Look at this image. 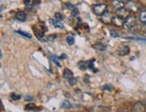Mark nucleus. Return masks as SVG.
<instances>
[{
    "instance_id": "nucleus-8",
    "label": "nucleus",
    "mask_w": 146,
    "mask_h": 112,
    "mask_svg": "<svg viewBox=\"0 0 146 112\" xmlns=\"http://www.w3.org/2000/svg\"><path fill=\"white\" fill-rule=\"evenodd\" d=\"M130 53V48L128 46H123L119 50V55L121 56H126Z\"/></svg>"
},
{
    "instance_id": "nucleus-21",
    "label": "nucleus",
    "mask_w": 146,
    "mask_h": 112,
    "mask_svg": "<svg viewBox=\"0 0 146 112\" xmlns=\"http://www.w3.org/2000/svg\"><path fill=\"white\" fill-rule=\"evenodd\" d=\"M11 99L14 100H18L21 99V95L13 92V93H11Z\"/></svg>"
},
{
    "instance_id": "nucleus-27",
    "label": "nucleus",
    "mask_w": 146,
    "mask_h": 112,
    "mask_svg": "<svg viewBox=\"0 0 146 112\" xmlns=\"http://www.w3.org/2000/svg\"><path fill=\"white\" fill-rule=\"evenodd\" d=\"M56 39V35H54V34H52V35H50V36H48V38H47V41H53L54 40Z\"/></svg>"
},
{
    "instance_id": "nucleus-25",
    "label": "nucleus",
    "mask_w": 146,
    "mask_h": 112,
    "mask_svg": "<svg viewBox=\"0 0 146 112\" xmlns=\"http://www.w3.org/2000/svg\"><path fill=\"white\" fill-rule=\"evenodd\" d=\"M66 7H67V8L70 9L71 11H73V10L75 9V7L72 4H70V3H66Z\"/></svg>"
},
{
    "instance_id": "nucleus-18",
    "label": "nucleus",
    "mask_w": 146,
    "mask_h": 112,
    "mask_svg": "<svg viewBox=\"0 0 146 112\" xmlns=\"http://www.w3.org/2000/svg\"><path fill=\"white\" fill-rule=\"evenodd\" d=\"M16 33H18V34H20V35H22V36H24V37H25V38H27V39H31V38H32V35L30 34V33L25 32V31H16Z\"/></svg>"
},
{
    "instance_id": "nucleus-7",
    "label": "nucleus",
    "mask_w": 146,
    "mask_h": 112,
    "mask_svg": "<svg viewBox=\"0 0 146 112\" xmlns=\"http://www.w3.org/2000/svg\"><path fill=\"white\" fill-rule=\"evenodd\" d=\"M15 17H16V19H17L18 21L24 22L26 19V14H25V13L24 12V11H20V12H18L17 14H16Z\"/></svg>"
},
{
    "instance_id": "nucleus-29",
    "label": "nucleus",
    "mask_w": 146,
    "mask_h": 112,
    "mask_svg": "<svg viewBox=\"0 0 146 112\" xmlns=\"http://www.w3.org/2000/svg\"><path fill=\"white\" fill-rule=\"evenodd\" d=\"M71 14H72V16H77L78 14V10L77 9V8H75L74 10L72 11V13H71Z\"/></svg>"
},
{
    "instance_id": "nucleus-1",
    "label": "nucleus",
    "mask_w": 146,
    "mask_h": 112,
    "mask_svg": "<svg viewBox=\"0 0 146 112\" xmlns=\"http://www.w3.org/2000/svg\"><path fill=\"white\" fill-rule=\"evenodd\" d=\"M106 5L105 4H98V5H95L93 7V12L96 15H100L102 16L106 11Z\"/></svg>"
},
{
    "instance_id": "nucleus-6",
    "label": "nucleus",
    "mask_w": 146,
    "mask_h": 112,
    "mask_svg": "<svg viewBox=\"0 0 146 112\" xmlns=\"http://www.w3.org/2000/svg\"><path fill=\"white\" fill-rule=\"evenodd\" d=\"M63 77L67 81H70V79H72V78H74V76H73V73L70 69H65L63 71Z\"/></svg>"
},
{
    "instance_id": "nucleus-24",
    "label": "nucleus",
    "mask_w": 146,
    "mask_h": 112,
    "mask_svg": "<svg viewBox=\"0 0 146 112\" xmlns=\"http://www.w3.org/2000/svg\"><path fill=\"white\" fill-rule=\"evenodd\" d=\"M77 79L74 77V78H72V79H70V81H68V83H70V85H71V86H74L75 84H77Z\"/></svg>"
},
{
    "instance_id": "nucleus-2",
    "label": "nucleus",
    "mask_w": 146,
    "mask_h": 112,
    "mask_svg": "<svg viewBox=\"0 0 146 112\" xmlns=\"http://www.w3.org/2000/svg\"><path fill=\"white\" fill-rule=\"evenodd\" d=\"M136 24V19L134 16H129L125 20V24H123V27L126 29H132Z\"/></svg>"
},
{
    "instance_id": "nucleus-19",
    "label": "nucleus",
    "mask_w": 146,
    "mask_h": 112,
    "mask_svg": "<svg viewBox=\"0 0 146 112\" xmlns=\"http://www.w3.org/2000/svg\"><path fill=\"white\" fill-rule=\"evenodd\" d=\"M94 64H95V59H91L88 63V67H89V69L92 70L93 72H97V69H95Z\"/></svg>"
},
{
    "instance_id": "nucleus-13",
    "label": "nucleus",
    "mask_w": 146,
    "mask_h": 112,
    "mask_svg": "<svg viewBox=\"0 0 146 112\" xmlns=\"http://www.w3.org/2000/svg\"><path fill=\"white\" fill-rule=\"evenodd\" d=\"M139 18H140V21H141L143 24H146V11H143V12H141Z\"/></svg>"
},
{
    "instance_id": "nucleus-20",
    "label": "nucleus",
    "mask_w": 146,
    "mask_h": 112,
    "mask_svg": "<svg viewBox=\"0 0 146 112\" xmlns=\"http://www.w3.org/2000/svg\"><path fill=\"white\" fill-rule=\"evenodd\" d=\"M50 58H52V60L53 61V62H54L56 65H57L59 67H60V64L58 62V59H59V58H57V57H56V56H54V55H52V54L50 55Z\"/></svg>"
},
{
    "instance_id": "nucleus-15",
    "label": "nucleus",
    "mask_w": 146,
    "mask_h": 112,
    "mask_svg": "<svg viewBox=\"0 0 146 112\" xmlns=\"http://www.w3.org/2000/svg\"><path fill=\"white\" fill-rule=\"evenodd\" d=\"M95 48H97L98 50H99V51H104V50L106 49V46H105V45L101 44V43H98L97 45H95Z\"/></svg>"
},
{
    "instance_id": "nucleus-16",
    "label": "nucleus",
    "mask_w": 146,
    "mask_h": 112,
    "mask_svg": "<svg viewBox=\"0 0 146 112\" xmlns=\"http://www.w3.org/2000/svg\"><path fill=\"white\" fill-rule=\"evenodd\" d=\"M35 1L33 0H27V1H25V5H26V7H27V9H32L33 8V7L35 5Z\"/></svg>"
},
{
    "instance_id": "nucleus-5",
    "label": "nucleus",
    "mask_w": 146,
    "mask_h": 112,
    "mask_svg": "<svg viewBox=\"0 0 146 112\" xmlns=\"http://www.w3.org/2000/svg\"><path fill=\"white\" fill-rule=\"evenodd\" d=\"M112 24L117 27H122L125 24V19L119 17V16H115L113 18V21H112Z\"/></svg>"
},
{
    "instance_id": "nucleus-31",
    "label": "nucleus",
    "mask_w": 146,
    "mask_h": 112,
    "mask_svg": "<svg viewBox=\"0 0 146 112\" xmlns=\"http://www.w3.org/2000/svg\"><path fill=\"white\" fill-rule=\"evenodd\" d=\"M67 58V56L66 55H62V56H60V57L59 58L60 59H63V58Z\"/></svg>"
},
{
    "instance_id": "nucleus-10",
    "label": "nucleus",
    "mask_w": 146,
    "mask_h": 112,
    "mask_svg": "<svg viewBox=\"0 0 146 112\" xmlns=\"http://www.w3.org/2000/svg\"><path fill=\"white\" fill-rule=\"evenodd\" d=\"M78 65V67H80V69L82 71H85L87 69V67H88V63L85 62V61H80Z\"/></svg>"
},
{
    "instance_id": "nucleus-23",
    "label": "nucleus",
    "mask_w": 146,
    "mask_h": 112,
    "mask_svg": "<svg viewBox=\"0 0 146 112\" xmlns=\"http://www.w3.org/2000/svg\"><path fill=\"white\" fill-rule=\"evenodd\" d=\"M75 42V40L74 38H73L72 36H68L67 37V43H68L69 45H73Z\"/></svg>"
},
{
    "instance_id": "nucleus-14",
    "label": "nucleus",
    "mask_w": 146,
    "mask_h": 112,
    "mask_svg": "<svg viewBox=\"0 0 146 112\" xmlns=\"http://www.w3.org/2000/svg\"><path fill=\"white\" fill-rule=\"evenodd\" d=\"M134 109H135V111L139 112V111H143L144 110V107L143 106L142 103H136L135 105H134Z\"/></svg>"
},
{
    "instance_id": "nucleus-12",
    "label": "nucleus",
    "mask_w": 146,
    "mask_h": 112,
    "mask_svg": "<svg viewBox=\"0 0 146 112\" xmlns=\"http://www.w3.org/2000/svg\"><path fill=\"white\" fill-rule=\"evenodd\" d=\"M50 22H52V24L56 28H60V29H63V28H64V25H63L62 24H61L60 22H59V21H57V20H55V21L52 20Z\"/></svg>"
},
{
    "instance_id": "nucleus-32",
    "label": "nucleus",
    "mask_w": 146,
    "mask_h": 112,
    "mask_svg": "<svg viewBox=\"0 0 146 112\" xmlns=\"http://www.w3.org/2000/svg\"><path fill=\"white\" fill-rule=\"evenodd\" d=\"M122 112H128V111H122Z\"/></svg>"
},
{
    "instance_id": "nucleus-11",
    "label": "nucleus",
    "mask_w": 146,
    "mask_h": 112,
    "mask_svg": "<svg viewBox=\"0 0 146 112\" xmlns=\"http://www.w3.org/2000/svg\"><path fill=\"white\" fill-rule=\"evenodd\" d=\"M60 107H61V108H63V109H70V108L71 107V104H70V102H69V100H64L63 102H61Z\"/></svg>"
},
{
    "instance_id": "nucleus-28",
    "label": "nucleus",
    "mask_w": 146,
    "mask_h": 112,
    "mask_svg": "<svg viewBox=\"0 0 146 112\" xmlns=\"http://www.w3.org/2000/svg\"><path fill=\"white\" fill-rule=\"evenodd\" d=\"M110 34H111V36H112V37H114V38L119 37L118 33H117L116 31H110Z\"/></svg>"
},
{
    "instance_id": "nucleus-30",
    "label": "nucleus",
    "mask_w": 146,
    "mask_h": 112,
    "mask_svg": "<svg viewBox=\"0 0 146 112\" xmlns=\"http://www.w3.org/2000/svg\"><path fill=\"white\" fill-rule=\"evenodd\" d=\"M33 99V97L31 96V95H27V96H25V100H26V102H31Z\"/></svg>"
},
{
    "instance_id": "nucleus-17",
    "label": "nucleus",
    "mask_w": 146,
    "mask_h": 112,
    "mask_svg": "<svg viewBox=\"0 0 146 112\" xmlns=\"http://www.w3.org/2000/svg\"><path fill=\"white\" fill-rule=\"evenodd\" d=\"M35 109H36V105L35 103H28L25 107V110H27V111H31Z\"/></svg>"
},
{
    "instance_id": "nucleus-22",
    "label": "nucleus",
    "mask_w": 146,
    "mask_h": 112,
    "mask_svg": "<svg viewBox=\"0 0 146 112\" xmlns=\"http://www.w3.org/2000/svg\"><path fill=\"white\" fill-rule=\"evenodd\" d=\"M54 17H55V20H57L59 22L63 20V15L61 14H60V13H56L55 15H54Z\"/></svg>"
},
{
    "instance_id": "nucleus-9",
    "label": "nucleus",
    "mask_w": 146,
    "mask_h": 112,
    "mask_svg": "<svg viewBox=\"0 0 146 112\" xmlns=\"http://www.w3.org/2000/svg\"><path fill=\"white\" fill-rule=\"evenodd\" d=\"M112 5H113V7H116V10H117V9H119V8L123 7L125 3H123V1H119V0H114V1L112 2Z\"/></svg>"
},
{
    "instance_id": "nucleus-4",
    "label": "nucleus",
    "mask_w": 146,
    "mask_h": 112,
    "mask_svg": "<svg viewBox=\"0 0 146 112\" xmlns=\"http://www.w3.org/2000/svg\"><path fill=\"white\" fill-rule=\"evenodd\" d=\"M113 15L110 12L108 11H106V12L101 16V21H102L104 24H112V21H113Z\"/></svg>"
},
{
    "instance_id": "nucleus-26",
    "label": "nucleus",
    "mask_w": 146,
    "mask_h": 112,
    "mask_svg": "<svg viewBox=\"0 0 146 112\" xmlns=\"http://www.w3.org/2000/svg\"><path fill=\"white\" fill-rule=\"evenodd\" d=\"M112 89H113V86L110 85V84H106L104 86V90H105V91H112Z\"/></svg>"
},
{
    "instance_id": "nucleus-3",
    "label": "nucleus",
    "mask_w": 146,
    "mask_h": 112,
    "mask_svg": "<svg viewBox=\"0 0 146 112\" xmlns=\"http://www.w3.org/2000/svg\"><path fill=\"white\" fill-rule=\"evenodd\" d=\"M116 14H117V16H119V17H121V18L125 20L127 17H129L130 11H129V9H126L125 7H122V8H119V9L116 10Z\"/></svg>"
}]
</instances>
